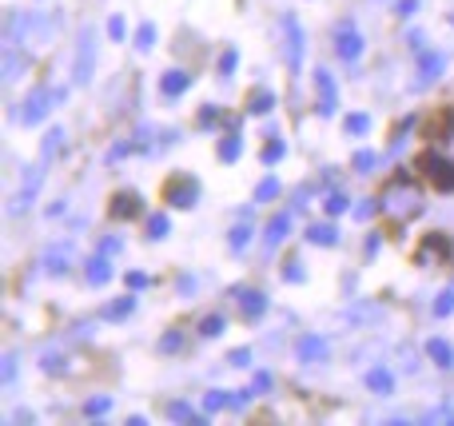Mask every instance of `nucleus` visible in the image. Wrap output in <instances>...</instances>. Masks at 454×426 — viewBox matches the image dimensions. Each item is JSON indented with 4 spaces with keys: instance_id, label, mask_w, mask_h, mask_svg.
Returning a JSON list of instances; mask_svg holds the SVG:
<instances>
[{
    "instance_id": "1",
    "label": "nucleus",
    "mask_w": 454,
    "mask_h": 426,
    "mask_svg": "<svg viewBox=\"0 0 454 426\" xmlns=\"http://www.w3.org/2000/svg\"><path fill=\"white\" fill-rule=\"evenodd\" d=\"M379 211L387 215L390 223H406L415 220L422 211V191L415 188V179L410 175H399L387 191H383V199H379Z\"/></svg>"
},
{
    "instance_id": "2",
    "label": "nucleus",
    "mask_w": 454,
    "mask_h": 426,
    "mask_svg": "<svg viewBox=\"0 0 454 426\" xmlns=\"http://www.w3.org/2000/svg\"><path fill=\"white\" fill-rule=\"evenodd\" d=\"M96 76V28L84 24L80 36H76V64H72V80L76 84H92Z\"/></svg>"
},
{
    "instance_id": "3",
    "label": "nucleus",
    "mask_w": 454,
    "mask_h": 426,
    "mask_svg": "<svg viewBox=\"0 0 454 426\" xmlns=\"http://www.w3.org/2000/svg\"><path fill=\"white\" fill-rule=\"evenodd\" d=\"M64 100H68V88H36V92L24 100L20 120H24V124H40V120H44L56 104H64Z\"/></svg>"
},
{
    "instance_id": "4",
    "label": "nucleus",
    "mask_w": 454,
    "mask_h": 426,
    "mask_svg": "<svg viewBox=\"0 0 454 426\" xmlns=\"http://www.w3.org/2000/svg\"><path fill=\"white\" fill-rule=\"evenodd\" d=\"M419 172L442 191H454V159L451 156H438V152H426L419 159Z\"/></svg>"
},
{
    "instance_id": "5",
    "label": "nucleus",
    "mask_w": 454,
    "mask_h": 426,
    "mask_svg": "<svg viewBox=\"0 0 454 426\" xmlns=\"http://www.w3.org/2000/svg\"><path fill=\"white\" fill-rule=\"evenodd\" d=\"M315 104H319L315 112H319L323 120H331V116L339 112V88H335V76H331L327 68L315 72Z\"/></svg>"
},
{
    "instance_id": "6",
    "label": "nucleus",
    "mask_w": 454,
    "mask_h": 426,
    "mask_svg": "<svg viewBox=\"0 0 454 426\" xmlns=\"http://www.w3.org/2000/svg\"><path fill=\"white\" fill-rule=\"evenodd\" d=\"M283 36H287V44H283V52H287V68L291 72H299L303 68V28H299V16L295 12H287L283 16Z\"/></svg>"
},
{
    "instance_id": "7",
    "label": "nucleus",
    "mask_w": 454,
    "mask_h": 426,
    "mask_svg": "<svg viewBox=\"0 0 454 426\" xmlns=\"http://www.w3.org/2000/svg\"><path fill=\"white\" fill-rule=\"evenodd\" d=\"M335 52H339L343 64H355L363 56V36H358V28L351 20H343L339 28H335Z\"/></svg>"
},
{
    "instance_id": "8",
    "label": "nucleus",
    "mask_w": 454,
    "mask_h": 426,
    "mask_svg": "<svg viewBox=\"0 0 454 426\" xmlns=\"http://www.w3.org/2000/svg\"><path fill=\"white\" fill-rule=\"evenodd\" d=\"M163 199H167L172 207H195V199H199V184H195L192 175H176V179H167Z\"/></svg>"
},
{
    "instance_id": "9",
    "label": "nucleus",
    "mask_w": 454,
    "mask_h": 426,
    "mask_svg": "<svg viewBox=\"0 0 454 426\" xmlns=\"http://www.w3.org/2000/svg\"><path fill=\"white\" fill-rule=\"evenodd\" d=\"M446 72V52H419V76H415V88H430L438 76Z\"/></svg>"
},
{
    "instance_id": "10",
    "label": "nucleus",
    "mask_w": 454,
    "mask_h": 426,
    "mask_svg": "<svg viewBox=\"0 0 454 426\" xmlns=\"http://www.w3.org/2000/svg\"><path fill=\"white\" fill-rule=\"evenodd\" d=\"M40 267L48 275H68L72 271V243H52L44 251V259H40Z\"/></svg>"
},
{
    "instance_id": "11",
    "label": "nucleus",
    "mask_w": 454,
    "mask_h": 426,
    "mask_svg": "<svg viewBox=\"0 0 454 426\" xmlns=\"http://www.w3.org/2000/svg\"><path fill=\"white\" fill-rule=\"evenodd\" d=\"M40 184H44V168H36V172L28 175V179H24V188H20L17 195H12V204H8V211H12V215H20V211H28V204L36 199V191H40Z\"/></svg>"
},
{
    "instance_id": "12",
    "label": "nucleus",
    "mask_w": 454,
    "mask_h": 426,
    "mask_svg": "<svg viewBox=\"0 0 454 426\" xmlns=\"http://www.w3.org/2000/svg\"><path fill=\"white\" fill-rule=\"evenodd\" d=\"M235 295H239V311H244L247 323H255V319L267 311V295L255 291V287H244V291H235Z\"/></svg>"
},
{
    "instance_id": "13",
    "label": "nucleus",
    "mask_w": 454,
    "mask_h": 426,
    "mask_svg": "<svg viewBox=\"0 0 454 426\" xmlns=\"http://www.w3.org/2000/svg\"><path fill=\"white\" fill-rule=\"evenodd\" d=\"M287 231H291V211H279V215H271L267 231H263V247H267V251H271V247H279V243L287 239Z\"/></svg>"
},
{
    "instance_id": "14",
    "label": "nucleus",
    "mask_w": 454,
    "mask_h": 426,
    "mask_svg": "<svg viewBox=\"0 0 454 426\" xmlns=\"http://www.w3.org/2000/svg\"><path fill=\"white\" fill-rule=\"evenodd\" d=\"M188 88H192V72H183V68H172V72H163V76H160V92L172 96V100L183 96Z\"/></svg>"
},
{
    "instance_id": "15",
    "label": "nucleus",
    "mask_w": 454,
    "mask_h": 426,
    "mask_svg": "<svg viewBox=\"0 0 454 426\" xmlns=\"http://www.w3.org/2000/svg\"><path fill=\"white\" fill-rule=\"evenodd\" d=\"M327 359V339L323 335H303L299 339V363H323Z\"/></svg>"
},
{
    "instance_id": "16",
    "label": "nucleus",
    "mask_w": 454,
    "mask_h": 426,
    "mask_svg": "<svg viewBox=\"0 0 454 426\" xmlns=\"http://www.w3.org/2000/svg\"><path fill=\"white\" fill-rule=\"evenodd\" d=\"M84 275H88V283L92 287H104L108 283V279H112V255H92V259H88V271H84Z\"/></svg>"
},
{
    "instance_id": "17",
    "label": "nucleus",
    "mask_w": 454,
    "mask_h": 426,
    "mask_svg": "<svg viewBox=\"0 0 454 426\" xmlns=\"http://www.w3.org/2000/svg\"><path fill=\"white\" fill-rule=\"evenodd\" d=\"M112 215L116 220H131V215H140V195H136V191H116L112 195Z\"/></svg>"
},
{
    "instance_id": "18",
    "label": "nucleus",
    "mask_w": 454,
    "mask_h": 426,
    "mask_svg": "<svg viewBox=\"0 0 454 426\" xmlns=\"http://www.w3.org/2000/svg\"><path fill=\"white\" fill-rule=\"evenodd\" d=\"M307 243H315V247H335V243H339V227H335V223H311Z\"/></svg>"
},
{
    "instance_id": "19",
    "label": "nucleus",
    "mask_w": 454,
    "mask_h": 426,
    "mask_svg": "<svg viewBox=\"0 0 454 426\" xmlns=\"http://www.w3.org/2000/svg\"><path fill=\"white\" fill-rule=\"evenodd\" d=\"M131 311H136V295H120V299H112L104 311H100V319H108V323H120V319H128Z\"/></svg>"
},
{
    "instance_id": "20",
    "label": "nucleus",
    "mask_w": 454,
    "mask_h": 426,
    "mask_svg": "<svg viewBox=\"0 0 454 426\" xmlns=\"http://www.w3.org/2000/svg\"><path fill=\"white\" fill-rule=\"evenodd\" d=\"M430 152H438V156H451V159H454V120H446V124L435 132V140H430Z\"/></svg>"
},
{
    "instance_id": "21",
    "label": "nucleus",
    "mask_w": 454,
    "mask_h": 426,
    "mask_svg": "<svg viewBox=\"0 0 454 426\" xmlns=\"http://www.w3.org/2000/svg\"><path fill=\"white\" fill-rule=\"evenodd\" d=\"M20 72H24V56H20L17 40H8V48H4V80L12 84V80H20Z\"/></svg>"
},
{
    "instance_id": "22",
    "label": "nucleus",
    "mask_w": 454,
    "mask_h": 426,
    "mask_svg": "<svg viewBox=\"0 0 454 426\" xmlns=\"http://www.w3.org/2000/svg\"><path fill=\"white\" fill-rule=\"evenodd\" d=\"M367 387H371V395H390L394 391V375L387 366H374V371H367Z\"/></svg>"
},
{
    "instance_id": "23",
    "label": "nucleus",
    "mask_w": 454,
    "mask_h": 426,
    "mask_svg": "<svg viewBox=\"0 0 454 426\" xmlns=\"http://www.w3.org/2000/svg\"><path fill=\"white\" fill-rule=\"evenodd\" d=\"M426 355H430L442 371H451L454 366V347L446 343V339H430V343H426Z\"/></svg>"
},
{
    "instance_id": "24",
    "label": "nucleus",
    "mask_w": 454,
    "mask_h": 426,
    "mask_svg": "<svg viewBox=\"0 0 454 426\" xmlns=\"http://www.w3.org/2000/svg\"><path fill=\"white\" fill-rule=\"evenodd\" d=\"M239 152H244V136H239V132H227L224 140H219V159H224V163H235Z\"/></svg>"
},
{
    "instance_id": "25",
    "label": "nucleus",
    "mask_w": 454,
    "mask_h": 426,
    "mask_svg": "<svg viewBox=\"0 0 454 426\" xmlns=\"http://www.w3.org/2000/svg\"><path fill=\"white\" fill-rule=\"evenodd\" d=\"M271 104H275V96L267 92V88H255V92L247 96V112H251V116H263V112H271Z\"/></svg>"
},
{
    "instance_id": "26",
    "label": "nucleus",
    "mask_w": 454,
    "mask_h": 426,
    "mask_svg": "<svg viewBox=\"0 0 454 426\" xmlns=\"http://www.w3.org/2000/svg\"><path fill=\"white\" fill-rule=\"evenodd\" d=\"M60 143H64V127H52L48 136H44V143H40V163H48L60 152Z\"/></svg>"
},
{
    "instance_id": "27",
    "label": "nucleus",
    "mask_w": 454,
    "mask_h": 426,
    "mask_svg": "<svg viewBox=\"0 0 454 426\" xmlns=\"http://www.w3.org/2000/svg\"><path fill=\"white\" fill-rule=\"evenodd\" d=\"M251 236H255V231H251L247 223H235V227L227 231V243H231V251H244L247 243H251Z\"/></svg>"
},
{
    "instance_id": "28",
    "label": "nucleus",
    "mask_w": 454,
    "mask_h": 426,
    "mask_svg": "<svg viewBox=\"0 0 454 426\" xmlns=\"http://www.w3.org/2000/svg\"><path fill=\"white\" fill-rule=\"evenodd\" d=\"M343 127H347V136H367V132H371V116H367V112H355V116L343 120Z\"/></svg>"
},
{
    "instance_id": "29",
    "label": "nucleus",
    "mask_w": 454,
    "mask_h": 426,
    "mask_svg": "<svg viewBox=\"0 0 454 426\" xmlns=\"http://www.w3.org/2000/svg\"><path fill=\"white\" fill-rule=\"evenodd\" d=\"M136 48H140V52H152V48H156V24H152V20H144V24L136 28Z\"/></svg>"
},
{
    "instance_id": "30",
    "label": "nucleus",
    "mask_w": 454,
    "mask_h": 426,
    "mask_svg": "<svg viewBox=\"0 0 454 426\" xmlns=\"http://www.w3.org/2000/svg\"><path fill=\"white\" fill-rule=\"evenodd\" d=\"M224 331H227V319L219 315V311H215V315H208L203 323H199V335H203V339H215V335H224Z\"/></svg>"
},
{
    "instance_id": "31",
    "label": "nucleus",
    "mask_w": 454,
    "mask_h": 426,
    "mask_svg": "<svg viewBox=\"0 0 454 426\" xmlns=\"http://www.w3.org/2000/svg\"><path fill=\"white\" fill-rule=\"evenodd\" d=\"M167 414H172V418H179V423H203V414H195L192 407H188V402H172V407H167Z\"/></svg>"
},
{
    "instance_id": "32",
    "label": "nucleus",
    "mask_w": 454,
    "mask_h": 426,
    "mask_svg": "<svg viewBox=\"0 0 454 426\" xmlns=\"http://www.w3.org/2000/svg\"><path fill=\"white\" fill-rule=\"evenodd\" d=\"M224 407H231V395H224V391H208V395H203V411L208 414L224 411Z\"/></svg>"
},
{
    "instance_id": "33",
    "label": "nucleus",
    "mask_w": 454,
    "mask_h": 426,
    "mask_svg": "<svg viewBox=\"0 0 454 426\" xmlns=\"http://www.w3.org/2000/svg\"><path fill=\"white\" fill-rule=\"evenodd\" d=\"M112 411V398H88V402H84V414H88V418H104V414Z\"/></svg>"
},
{
    "instance_id": "34",
    "label": "nucleus",
    "mask_w": 454,
    "mask_h": 426,
    "mask_svg": "<svg viewBox=\"0 0 454 426\" xmlns=\"http://www.w3.org/2000/svg\"><path fill=\"white\" fill-rule=\"evenodd\" d=\"M283 156H287V143H283V140H271L267 148H263V163H267V168H275Z\"/></svg>"
},
{
    "instance_id": "35",
    "label": "nucleus",
    "mask_w": 454,
    "mask_h": 426,
    "mask_svg": "<svg viewBox=\"0 0 454 426\" xmlns=\"http://www.w3.org/2000/svg\"><path fill=\"white\" fill-rule=\"evenodd\" d=\"M275 195H279V179L275 175H267L260 188H255V204H267V199H275Z\"/></svg>"
},
{
    "instance_id": "36",
    "label": "nucleus",
    "mask_w": 454,
    "mask_h": 426,
    "mask_svg": "<svg viewBox=\"0 0 454 426\" xmlns=\"http://www.w3.org/2000/svg\"><path fill=\"white\" fill-rule=\"evenodd\" d=\"M347 207H351V199H347V195H339V191H331V195L323 199V211H327V215H343Z\"/></svg>"
},
{
    "instance_id": "37",
    "label": "nucleus",
    "mask_w": 454,
    "mask_h": 426,
    "mask_svg": "<svg viewBox=\"0 0 454 426\" xmlns=\"http://www.w3.org/2000/svg\"><path fill=\"white\" fill-rule=\"evenodd\" d=\"M167 231H172V220H167V215H152V220H147V239H163Z\"/></svg>"
},
{
    "instance_id": "38",
    "label": "nucleus",
    "mask_w": 454,
    "mask_h": 426,
    "mask_svg": "<svg viewBox=\"0 0 454 426\" xmlns=\"http://www.w3.org/2000/svg\"><path fill=\"white\" fill-rule=\"evenodd\" d=\"M283 279H287V283H303V279H307L303 263H299V259H287V263H283Z\"/></svg>"
},
{
    "instance_id": "39",
    "label": "nucleus",
    "mask_w": 454,
    "mask_h": 426,
    "mask_svg": "<svg viewBox=\"0 0 454 426\" xmlns=\"http://www.w3.org/2000/svg\"><path fill=\"white\" fill-rule=\"evenodd\" d=\"M374 163H379V156H374V152H367V148H363V152H355V159H351V168H355V172H371Z\"/></svg>"
},
{
    "instance_id": "40",
    "label": "nucleus",
    "mask_w": 454,
    "mask_h": 426,
    "mask_svg": "<svg viewBox=\"0 0 454 426\" xmlns=\"http://www.w3.org/2000/svg\"><path fill=\"white\" fill-rule=\"evenodd\" d=\"M435 315H438V319L454 315V291H442V295L435 299Z\"/></svg>"
},
{
    "instance_id": "41",
    "label": "nucleus",
    "mask_w": 454,
    "mask_h": 426,
    "mask_svg": "<svg viewBox=\"0 0 454 426\" xmlns=\"http://www.w3.org/2000/svg\"><path fill=\"white\" fill-rule=\"evenodd\" d=\"M235 64H239V52H235V48H224V56H219V76H231Z\"/></svg>"
},
{
    "instance_id": "42",
    "label": "nucleus",
    "mask_w": 454,
    "mask_h": 426,
    "mask_svg": "<svg viewBox=\"0 0 454 426\" xmlns=\"http://www.w3.org/2000/svg\"><path fill=\"white\" fill-rule=\"evenodd\" d=\"M12 379H17V355H4V366H0V382L8 387Z\"/></svg>"
},
{
    "instance_id": "43",
    "label": "nucleus",
    "mask_w": 454,
    "mask_h": 426,
    "mask_svg": "<svg viewBox=\"0 0 454 426\" xmlns=\"http://www.w3.org/2000/svg\"><path fill=\"white\" fill-rule=\"evenodd\" d=\"M124 283H128V291H144L147 275H144V271H128V275H124Z\"/></svg>"
},
{
    "instance_id": "44",
    "label": "nucleus",
    "mask_w": 454,
    "mask_h": 426,
    "mask_svg": "<svg viewBox=\"0 0 454 426\" xmlns=\"http://www.w3.org/2000/svg\"><path fill=\"white\" fill-rule=\"evenodd\" d=\"M179 343H183V335L167 331V335H163V343H160V350H163V355H172V350H179Z\"/></svg>"
},
{
    "instance_id": "45",
    "label": "nucleus",
    "mask_w": 454,
    "mask_h": 426,
    "mask_svg": "<svg viewBox=\"0 0 454 426\" xmlns=\"http://www.w3.org/2000/svg\"><path fill=\"white\" fill-rule=\"evenodd\" d=\"M124 32H128L124 16H112V20H108V36H112V40H124Z\"/></svg>"
},
{
    "instance_id": "46",
    "label": "nucleus",
    "mask_w": 454,
    "mask_h": 426,
    "mask_svg": "<svg viewBox=\"0 0 454 426\" xmlns=\"http://www.w3.org/2000/svg\"><path fill=\"white\" fill-rule=\"evenodd\" d=\"M64 366H68V359H60V355H44V371H48V375H60Z\"/></svg>"
},
{
    "instance_id": "47",
    "label": "nucleus",
    "mask_w": 454,
    "mask_h": 426,
    "mask_svg": "<svg viewBox=\"0 0 454 426\" xmlns=\"http://www.w3.org/2000/svg\"><path fill=\"white\" fill-rule=\"evenodd\" d=\"M426 423H454V411L451 407H438V411L426 414Z\"/></svg>"
},
{
    "instance_id": "48",
    "label": "nucleus",
    "mask_w": 454,
    "mask_h": 426,
    "mask_svg": "<svg viewBox=\"0 0 454 426\" xmlns=\"http://www.w3.org/2000/svg\"><path fill=\"white\" fill-rule=\"evenodd\" d=\"M251 395H255V387H251V391H235V395H231V411H244Z\"/></svg>"
},
{
    "instance_id": "49",
    "label": "nucleus",
    "mask_w": 454,
    "mask_h": 426,
    "mask_svg": "<svg viewBox=\"0 0 454 426\" xmlns=\"http://www.w3.org/2000/svg\"><path fill=\"white\" fill-rule=\"evenodd\" d=\"M419 12V0H399L394 4V16H415Z\"/></svg>"
},
{
    "instance_id": "50",
    "label": "nucleus",
    "mask_w": 454,
    "mask_h": 426,
    "mask_svg": "<svg viewBox=\"0 0 454 426\" xmlns=\"http://www.w3.org/2000/svg\"><path fill=\"white\" fill-rule=\"evenodd\" d=\"M116 251H120V239H116V236L100 239V255H116Z\"/></svg>"
},
{
    "instance_id": "51",
    "label": "nucleus",
    "mask_w": 454,
    "mask_h": 426,
    "mask_svg": "<svg viewBox=\"0 0 454 426\" xmlns=\"http://www.w3.org/2000/svg\"><path fill=\"white\" fill-rule=\"evenodd\" d=\"M215 120H219V112H215V104H208V108L199 112V124H203V127H211Z\"/></svg>"
},
{
    "instance_id": "52",
    "label": "nucleus",
    "mask_w": 454,
    "mask_h": 426,
    "mask_svg": "<svg viewBox=\"0 0 454 426\" xmlns=\"http://www.w3.org/2000/svg\"><path fill=\"white\" fill-rule=\"evenodd\" d=\"M374 207H379L374 199H367V204H358V207H355V220H371V215H374Z\"/></svg>"
},
{
    "instance_id": "53",
    "label": "nucleus",
    "mask_w": 454,
    "mask_h": 426,
    "mask_svg": "<svg viewBox=\"0 0 454 426\" xmlns=\"http://www.w3.org/2000/svg\"><path fill=\"white\" fill-rule=\"evenodd\" d=\"M231 363H235V366H247V363H251V350H247V347L231 350Z\"/></svg>"
},
{
    "instance_id": "54",
    "label": "nucleus",
    "mask_w": 454,
    "mask_h": 426,
    "mask_svg": "<svg viewBox=\"0 0 454 426\" xmlns=\"http://www.w3.org/2000/svg\"><path fill=\"white\" fill-rule=\"evenodd\" d=\"M251 387H255V391H271V375H267V371H260V375H255V382H251Z\"/></svg>"
},
{
    "instance_id": "55",
    "label": "nucleus",
    "mask_w": 454,
    "mask_h": 426,
    "mask_svg": "<svg viewBox=\"0 0 454 426\" xmlns=\"http://www.w3.org/2000/svg\"><path fill=\"white\" fill-rule=\"evenodd\" d=\"M406 44L415 48V52H422V32H410V36H406Z\"/></svg>"
},
{
    "instance_id": "56",
    "label": "nucleus",
    "mask_w": 454,
    "mask_h": 426,
    "mask_svg": "<svg viewBox=\"0 0 454 426\" xmlns=\"http://www.w3.org/2000/svg\"><path fill=\"white\" fill-rule=\"evenodd\" d=\"M179 291H195V279H192V275H179Z\"/></svg>"
}]
</instances>
